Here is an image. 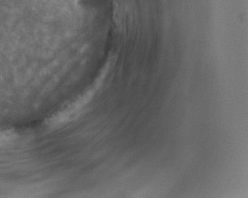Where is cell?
I'll list each match as a JSON object with an SVG mask.
<instances>
[{"label":"cell","instance_id":"6da1fadb","mask_svg":"<svg viewBox=\"0 0 248 198\" xmlns=\"http://www.w3.org/2000/svg\"><path fill=\"white\" fill-rule=\"evenodd\" d=\"M16 138L17 135L13 131H0V147L11 144Z\"/></svg>","mask_w":248,"mask_h":198}]
</instances>
